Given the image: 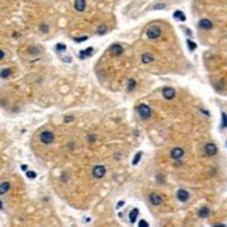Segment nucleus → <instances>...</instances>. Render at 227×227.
Instances as JSON below:
<instances>
[{
  "label": "nucleus",
  "instance_id": "15",
  "mask_svg": "<svg viewBox=\"0 0 227 227\" xmlns=\"http://www.w3.org/2000/svg\"><path fill=\"white\" fill-rule=\"evenodd\" d=\"M10 189V182L9 181H1V185H0V194L4 195L7 194Z\"/></svg>",
  "mask_w": 227,
  "mask_h": 227
},
{
  "label": "nucleus",
  "instance_id": "11",
  "mask_svg": "<svg viewBox=\"0 0 227 227\" xmlns=\"http://www.w3.org/2000/svg\"><path fill=\"white\" fill-rule=\"evenodd\" d=\"M109 52H111L112 56H119L121 53L123 52V47L119 45V44H114V45H111V48H109Z\"/></svg>",
  "mask_w": 227,
  "mask_h": 227
},
{
  "label": "nucleus",
  "instance_id": "23",
  "mask_svg": "<svg viewBox=\"0 0 227 227\" xmlns=\"http://www.w3.org/2000/svg\"><path fill=\"white\" fill-rule=\"evenodd\" d=\"M142 156H143V153H142V152H138V153H136V156H135V158H133V161H132V164H133V166H136V164L140 161Z\"/></svg>",
  "mask_w": 227,
  "mask_h": 227
},
{
  "label": "nucleus",
  "instance_id": "4",
  "mask_svg": "<svg viewBox=\"0 0 227 227\" xmlns=\"http://www.w3.org/2000/svg\"><path fill=\"white\" fill-rule=\"evenodd\" d=\"M146 35H147V38H150V39H157V38L161 35V28L158 27V25H152V27L146 31Z\"/></svg>",
  "mask_w": 227,
  "mask_h": 227
},
{
  "label": "nucleus",
  "instance_id": "28",
  "mask_svg": "<svg viewBox=\"0 0 227 227\" xmlns=\"http://www.w3.org/2000/svg\"><path fill=\"white\" fill-rule=\"evenodd\" d=\"M27 177L28 178H31V180H34V178H37V174L34 171H27Z\"/></svg>",
  "mask_w": 227,
  "mask_h": 227
},
{
  "label": "nucleus",
  "instance_id": "36",
  "mask_svg": "<svg viewBox=\"0 0 227 227\" xmlns=\"http://www.w3.org/2000/svg\"><path fill=\"white\" fill-rule=\"evenodd\" d=\"M213 227H226L224 224H222V223H217V224H214Z\"/></svg>",
  "mask_w": 227,
  "mask_h": 227
},
{
  "label": "nucleus",
  "instance_id": "2",
  "mask_svg": "<svg viewBox=\"0 0 227 227\" xmlns=\"http://www.w3.org/2000/svg\"><path fill=\"white\" fill-rule=\"evenodd\" d=\"M91 174H93L94 178H97V180H101V178H104V175L107 174V167H105V166H102V164L94 166L93 170H91Z\"/></svg>",
  "mask_w": 227,
  "mask_h": 227
},
{
  "label": "nucleus",
  "instance_id": "16",
  "mask_svg": "<svg viewBox=\"0 0 227 227\" xmlns=\"http://www.w3.org/2000/svg\"><path fill=\"white\" fill-rule=\"evenodd\" d=\"M138 214H139V209H138V208H133L132 210H130V213H129V222H130V223H135V222H136V219H138Z\"/></svg>",
  "mask_w": 227,
  "mask_h": 227
},
{
  "label": "nucleus",
  "instance_id": "18",
  "mask_svg": "<svg viewBox=\"0 0 227 227\" xmlns=\"http://www.w3.org/2000/svg\"><path fill=\"white\" fill-rule=\"evenodd\" d=\"M172 16H174V18H175V20H180V21H182V23H184V21H185V20H186L185 14L182 13L181 10H177V11H175V13H174V14H172Z\"/></svg>",
  "mask_w": 227,
  "mask_h": 227
},
{
  "label": "nucleus",
  "instance_id": "29",
  "mask_svg": "<svg viewBox=\"0 0 227 227\" xmlns=\"http://www.w3.org/2000/svg\"><path fill=\"white\" fill-rule=\"evenodd\" d=\"M39 30H41L42 33H48V25L47 24H41V25H39Z\"/></svg>",
  "mask_w": 227,
  "mask_h": 227
},
{
  "label": "nucleus",
  "instance_id": "9",
  "mask_svg": "<svg viewBox=\"0 0 227 227\" xmlns=\"http://www.w3.org/2000/svg\"><path fill=\"white\" fill-rule=\"evenodd\" d=\"M163 97L168 101H171L172 98H175V90L172 87H164L163 88Z\"/></svg>",
  "mask_w": 227,
  "mask_h": 227
},
{
  "label": "nucleus",
  "instance_id": "19",
  "mask_svg": "<svg viewBox=\"0 0 227 227\" xmlns=\"http://www.w3.org/2000/svg\"><path fill=\"white\" fill-rule=\"evenodd\" d=\"M107 31H108V27L107 25H104V24H101V25L97 28V35H104Z\"/></svg>",
  "mask_w": 227,
  "mask_h": 227
},
{
  "label": "nucleus",
  "instance_id": "27",
  "mask_svg": "<svg viewBox=\"0 0 227 227\" xmlns=\"http://www.w3.org/2000/svg\"><path fill=\"white\" fill-rule=\"evenodd\" d=\"M161 9H166V4H164V3H160V4L153 6V10H161Z\"/></svg>",
  "mask_w": 227,
  "mask_h": 227
},
{
  "label": "nucleus",
  "instance_id": "24",
  "mask_svg": "<svg viewBox=\"0 0 227 227\" xmlns=\"http://www.w3.org/2000/svg\"><path fill=\"white\" fill-rule=\"evenodd\" d=\"M186 45L189 48V51H195L196 49V44L194 41H191V39H186Z\"/></svg>",
  "mask_w": 227,
  "mask_h": 227
},
{
  "label": "nucleus",
  "instance_id": "20",
  "mask_svg": "<svg viewBox=\"0 0 227 227\" xmlns=\"http://www.w3.org/2000/svg\"><path fill=\"white\" fill-rule=\"evenodd\" d=\"M10 74H11V70L9 67H4V69H1V79L6 80L7 77H10Z\"/></svg>",
  "mask_w": 227,
  "mask_h": 227
},
{
  "label": "nucleus",
  "instance_id": "37",
  "mask_svg": "<svg viewBox=\"0 0 227 227\" xmlns=\"http://www.w3.org/2000/svg\"><path fill=\"white\" fill-rule=\"evenodd\" d=\"M65 60H66V62H67V63H69V62H72V59H70V56H66V58H65Z\"/></svg>",
  "mask_w": 227,
  "mask_h": 227
},
{
  "label": "nucleus",
  "instance_id": "3",
  "mask_svg": "<svg viewBox=\"0 0 227 227\" xmlns=\"http://www.w3.org/2000/svg\"><path fill=\"white\" fill-rule=\"evenodd\" d=\"M39 140L44 144H51L55 140V135L52 133L51 130H42L41 135H39Z\"/></svg>",
  "mask_w": 227,
  "mask_h": 227
},
{
  "label": "nucleus",
  "instance_id": "8",
  "mask_svg": "<svg viewBox=\"0 0 227 227\" xmlns=\"http://www.w3.org/2000/svg\"><path fill=\"white\" fill-rule=\"evenodd\" d=\"M189 192L186 189H178L177 191V199L180 200V202H182V203H185V202H188L189 200Z\"/></svg>",
  "mask_w": 227,
  "mask_h": 227
},
{
  "label": "nucleus",
  "instance_id": "5",
  "mask_svg": "<svg viewBox=\"0 0 227 227\" xmlns=\"http://www.w3.org/2000/svg\"><path fill=\"white\" fill-rule=\"evenodd\" d=\"M184 154H185V150L182 147H172L171 152H170V157L174 161H178V160H181V158L184 157Z\"/></svg>",
  "mask_w": 227,
  "mask_h": 227
},
{
  "label": "nucleus",
  "instance_id": "30",
  "mask_svg": "<svg viewBox=\"0 0 227 227\" xmlns=\"http://www.w3.org/2000/svg\"><path fill=\"white\" fill-rule=\"evenodd\" d=\"M67 123V122H72V121H74V116H72V115H67V116H65V119H63Z\"/></svg>",
  "mask_w": 227,
  "mask_h": 227
},
{
  "label": "nucleus",
  "instance_id": "7",
  "mask_svg": "<svg viewBox=\"0 0 227 227\" xmlns=\"http://www.w3.org/2000/svg\"><path fill=\"white\" fill-rule=\"evenodd\" d=\"M149 202L153 206H160L163 203V198L158 194H156V192H152V194L149 195Z\"/></svg>",
  "mask_w": 227,
  "mask_h": 227
},
{
  "label": "nucleus",
  "instance_id": "26",
  "mask_svg": "<svg viewBox=\"0 0 227 227\" xmlns=\"http://www.w3.org/2000/svg\"><path fill=\"white\" fill-rule=\"evenodd\" d=\"M87 140H88V143H94V142L97 140V135H88Z\"/></svg>",
  "mask_w": 227,
  "mask_h": 227
},
{
  "label": "nucleus",
  "instance_id": "34",
  "mask_svg": "<svg viewBox=\"0 0 227 227\" xmlns=\"http://www.w3.org/2000/svg\"><path fill=\"white\" fill-rule=\"evenodd\" d=\"M123 205H125V202H123V200H119V202H118V203H116V209L122 208V206H123Z\"/></svg>",
  "mask_w": 227,
  "mask_h": 227
},
{
  "label": "nucleus",
  "instance_id": "12",
  "mask_svg": "<svg viewBox=\"0 0 227 227\" xmlns=\"http://www.w3.org/2000/svg\"><path fill=\"white\" fill-rule=\"evenodd\" d=\"M140 60H142V63H144V65H149V63L154 62V56H153V53L144 52V53H142V56H140Z\"/></svg>",
  "mask_w": 227,
  "mask_h": 227
},
{
  "label": "nucleus",
  "instance_id": "35",
  "mask_svg": "<svg viewBox=\"0 0 227 227\" xmlns=\"http://www.w3.org/2000/svg\"><path fill=\"white\" fill-rule=\"evenodd\" d=\"M216 88H217V90H222V88H224V83H219V84H216Z\"/></svg>",
  "mask_w": 227,
  "mask_h": 227
},
{
  "label": "nucleus",
  "instance_id": "6",
  "mask_svg": "<svg viewBox=\"0 0 227 227\" xmlns=\"http://www.w3.org/2000/svg\"><path fill=\"white\" fill-rule=\"evenodd\" d=\"M203 152L208 157H213V156L217 154V146L214 143H206L203 147Z\"/></svg>",
  "mask_w": 227,
  "mask_h": 227
},
{
  "label": "nucleus",
  "instance_id": "1",
  "mask_svg": "<svg viewBox=\"0 0 227 227\" xmlns=\"http://www.w3.org/2000/svg\"><path fill=\"white\" fill-rule=\"evenodd\" d=\"M136 112H138V116H139L140 119H149L150 116H152V108L149 107L147 104H139L138 107H136Z\"/></svg>",
  "mask_w": 227,
  "mask_h": 227
},
{
  "label": "nucleus",
  "instance_id": "17",
  "mask_svg": "<svg viewBox=\"0 0 227 227\" xmlns=\"http://www.w3.org/2000/svg\"><path fill=\"white\" fill-rule=\"evenodd\" d=\"M79 55H80V59H86V58H88V56L93 55V48H87V49H84V51L80 52Z\"/></svg>",
  "mask_w": 227,
  "mask_h": 227
},
{
  "label": "nucleus",
  "instance_id": "22",
  "mask_svg": "<svg viewBox=\"0 0 227 227\" xmlns=\"http://www.w3.org/2000/svg\"><path fill=\"white\" fill-rule=\"evenodd\" d=\"M226 128H227V114L222 112V129H226Z\"/></svg>",
  "mask_w": 227,
  "mask_h": 227
},
{
  "label": "nucleus",
  "instance_id": "10",
  "mask_svg": "<svg viewBox=\"0 0 227 227\" xmlns=\"http://www.w3.org/2000/svg\"><path fill=\"white\" fill-rule=\"evenodd\" d=\"M198 25H199V28L205 30V31H209V30L213 28V23H212L209 18H202L199 23H198Z\"/></svg>",
  "mask_w": 227,
  "mask_h": 227
},
{
  "label": "nucleus",
  "instance_id": "31",
  "mask_svg": "<svg viewBox=\"0 0 227 227\" xmlns=\"http://www.w3.org/2000/svg\"><path fill=\"white\" fill-rule=\"evenodd\" d=\"M139 227H149V223L146 220H140L139 222Z\"/></svg>",
  "mask_w": 227,
  "mask_h": 227
},
{
  "label": "nucleus",
  "instance_id": "32",
  "mask_svg": "<svg viewBox=\"0 0 227 227\" xmlns=\"http://www.w3.org/2000/svg\"><path fill=\"white\" fill-rule=\"evenodd\" d=\"M87 35H84V37H81V38H74V41L76 42H83V41H86V39H87Z\"/></svg>",
  "mask_w": 227,
  "mask_h": 227
},
{
  "label": "nucleus",
  "instance_id": "33",
  "mask_svg": "<svg viewBox=\"0 0 227 227\" xmlns=\"http://www.w3.org/2000/svg\"><path fill=\"white\" fill-rule=\"evenodd\" d=\"M38 52H39V49H38V48H33V49L30 51V53H33V55H38Z\"/></svg>",
  "mask_w": 227,
  "mask_h": 227
},
{
  "label": "nucleus",
  "instance_id": "14",
  "mask_svg": "<svg viewBox=\"0 0 227 227\" xmlns=\"http://www.w3.org/2000/svg\"><path fill=\"white\" fill-rule=\"evenodd\" d=\"M210 214V209L208 208V206H202V208L198 210V216H199L200 219H206Z\"/></svg>",
  "mask_w": 227,
  "mask_h": 227
},
{
  "label": "nucleus",
  "instance_id": "21",
  "mask_svg": "<svg viewBox=\"0 0 227 227\" xmlns=\"http://www.w3.org/2000/svg\"><path fill=\"white\" fill-rule=\"evenodd\" d=\"M135 88H136V80L130 79L129 81H128V90H129V91H135Z\"/></svg>",
  "mask_w": 227,
  "mask_h": 227
},
{
  "label": "nucleus",
  "instance_id": "13",
  "mask_svg": "<svg viewBox=\"0 0 227 227\" xmlns=\"http://www.w3.org/2000/svg\"><path fill=\"white\" fill-rule=\"evenodd\" d=\"M74 10L76 11H79V13H83L84 10H86V0H74Z\"/></svg>",
  "mask_w": 227,
  "mask_h": 227
},
{
  "label": "nucleus",
  "instance_id": "25",
  "mask_svg": "<svg viewBox=\"0 0 227 227\" xmlns=\"http://www.w3.org/2000/svg\"><path fill=\"white\" fill-rule=\"evenodd\" d=\"M56 51L58 52H62V51L65 52L66 51V45L65 44H56Z\"/></svg>",
  "mask_w": 227,
  "mask_h": 227
}]
</instances>
